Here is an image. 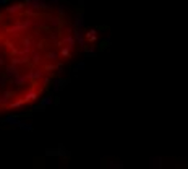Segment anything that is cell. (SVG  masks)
<instances>
[{"instance_id": "1", "label": "cell", "mask_w": 188, "mask_h": 169, "mask_svg": "<svg viewBox=\"0 0 188 169\" xmlns=\"http://www.w3.org/2000/svg\"><path fill=\"white\" fill-rule=\"evenodd\" d=\"M68 83H70V80H65V78H54V80H52L54 93H59L60 89H63V88H65V84H68Z\"/></svg>"}, {"instance_id": "2", "label": "cell", "mask_w": 188, "mask_h": 169, "mask_svg": "<svg viewBox=\"0 0 188 169\" xmlns=\"http://www.w3.org/2000/svg\"><path fill=\"white\" fill-rule=\"evenodd\" d=\"M62 44H65V46H66V47H70V49H73V46L76 44V39H75L73 33H71V31H68V34H66L65 38H63Z\"/></svg>"}, {"instance_id": "3", "label": "cell", "mask_w": 188, "mask_h": 169, "mask_svg": "<svg viewBox=\"0 0 188 169\" xmlns=\"http://www.w3.org/2000/svg\"><path fill=\"white\" fill-rule=\"evenodd\" d=\"M73 36H75V39H76V42L80 46H84V29L83 28H75Z\"/></svg>"}, {"instance_id": "4", "label": "cell", "mask_w": 188, "mask_h": 169, "mask_svg": "<svg viewBox=\"0 0 188 169\" xmlns=\"http://www.w3.org/2000/svg\"><path fill=\"white\" fill-rule=\"evenodd\" d=\"M4 122H7V124H10V125H15V127H20L21 124L25 122L23 119H20L18 116H7L4 119Z\"/></svg>"}, {"instance_id": "5", "label": "cell", "mask_w": 188, "mask_h": 169, "mask_svg": "<svg viewBox=\"0 0 188 169\" xmlns=\"http://www.w3.org/2000/svg\"><path fill=\"white\" fill-rule=\"evenodd\" d=\"M149 168L151 169H160L162 168V158H160V156H151L149 158Z\"/></svg>"}, {"instance_id": "6", "label": "cell", "mask_w": 188, "mask_h": 169, "mask_svg": "<svg viewBox=\"0 0 188 169\" xmlns=\"http://www.w3.org/2000/svg\"><path fill=\"white\" fill-rule=\"evenodd\" d=\"M83 25H84V13H83V11H78L76 16H75L73 26H75V28H83Z\"/></svg>"}, {"instance_id": "7", "label": "cell", "mask_w": 188, "mask_h": 169, "mask_svg": "<svg viewBox=\"0 0 188 169\" xmlns=\"http://www.w3.org/2000/svg\"><path fill=\"white\" fill-rule=\"evenodd\" d=\"M37 98H39V93L34 91V89H29V91L25 94V98H23V99H25V102H29V101H36Z\"/></svg>"}, {"instance_id": "8", "label": "cell", "mask_w": 188, "mask_h": 169, "mask_svg": "<svg viewBox=\"0 0 188 169\" xmlns=\"http://www.w3.org/2000/svg\"><path fill=\"white\" fill-rule=\"evenodd\" d=\"M25 8V4H16V5H11V7H7V13L13 15V13H18Z\"/></svg>"}, {"instance_id": "9", "label": "cell", "mask_w": 188, "mask_h": 169, "mask_svg": "<svg viewBox=\"0 0 188 169\" xmlns=\"http://www.w3.org/2000/svg\"><path fill=\"white\" fill-rule=\"evenodd\" d=\"M86 39L89 42H96V39H98V31H96V29H89V31L86 33Z\"/></svg>"}, {"instance_id": "10", "label": "cell", "mask_w": 188, "mask_h": 169, "mask_svg": "<svg viewBox=\"0 0 188 169\" xmlns=\"http://www.w3.org/2000/svg\"><path fill=\"white\" fill-rule=\"evenodd\" d=\"M41 104L44 106V107H49V106H52V104H54V98H52L50 94L44 96V98L41 99Z\"/></svg>"}, {"instance_id": "11", "label": "cell", "mask_w": 188, "mask_h": 169, "mask_svg": "<svg viewBox=\"0 0 188 169\" xmlns=\"http://www.w3.org/2000/svg\"><path fill=\"white\" fill-rule=\"evenodd\" d=\"M23 106H25V99L18 98L16 101L10 102V104H8V107H11V109H18V107H23Z\"/></svg>"}, {"instance_id": "12", "label": "cell", "mask_w": 188, "mask_h": 169, "mask_svg": "<svg viewBox=\"0 0 188 169\" xmlns=\"http://www.w3.org/2000/svg\"><path fill=\"white\" fill-rule=\"evenodd\" d=\"M59 57H60V54H59V52H52V50L45 54V59H47V60H52V62H55Z\"/></svg>"}, {"instance_id": "13", "label": "cell", "mask_w": 188, "mask_h": 169, "mask_svg": "<svg viewBox=\"0 0 188 169\" xmlns=\"http://www.w3.org/2000/svg\"><path fill=\"white\" fill-rule=\"evenodd\" d=\"M125 168V163L123 161H112L110 163V169H123Z\"/></svg>"}, {"instance_id": "14", "label": "cell", "mask_w": 188, "mask_h": 169, "mask_svg": "<svg viewBox=\"0 0 188 169\" xmlns=\"http://www.w3.org/2000/svg\"><path fill=\"white\" fill-rule=\"evenodd\" d=\"M18 129H21L23 132H31L33 130V125H31V124H28V122H23Z\"/></svg>"}, {"instance_id": "15", "label": "cell", "mask_w": 188, "mask_h": 169, "mask_svg": "<svg viewBox=\"0 0 188 169\" xmlns=\"http://www.w3.org/2000/svg\"><path fill=\"white\" fill-rule=\"evenodd\" d=\"M70 50H71V49H70V47H60V55H62V57H70V55H71V52H70Z\"/></svg>"}, {"instance_id": "16", "label": "cell", "mask_w": 188, "mask_h": 169, "mask_svg": "<svg viewBox=\"0 0 188 169\" xmlns=\"http://www.w3.org/2000/svg\"><path fill=\"white\" fill-rule=\"evenodd\" d=\"M31 111H33V112H44V111H45V107L41 104V102H39V104L33 106V107H31Z\"/></svg>"}, {"instance_id": "17", "label": "cell", "mask_w": 188, "mask_h": 169, "mask_svg": "<svg viewBox=\"0 0 188 169\" xmlns=\"http://www.w3.org/2000/svg\"><path fill=\"white\" fill-rule=\"evenodd\" d=\"M75 70H78V72H81V70H84L86 68V62H78V63H75Z\"/></svg>"}, {"instance_id": "18", "label": "cell", "mask_w": 188, "mask_h": 169, "mask_svg": "<svg viewBox=\"0 0 188 169\" xmlns=\"http://www.w3.org/2000/svg\"><path fill=\"white\" fill-rule=\"evenodd\" d=\"M50 25H52L54 28H57V26L60 25V18H50Z\"/></svg>"}, {"instance_id": "19", "label": "cell", "mask_w": 188, "mask_h": 169, "mask_svg": "<svg viewBox=\"0 0 188 169\" xmlns=\"http://www.w3.org/2000/svg\"><path fill=\"white\" fill-rule=\"evenodd\" d=\"M57 13H59L60 16H65V7H63V5H59V7H57Z\"/></svg>"}, {"instance_id": "20", "label": "cell", "mask_w": 188, "mask_h": 169, "mask_svg": "<svg viewBox=\"0 0 188 169\" xmlns=\"http://www.w3.org/2000/svg\"><path fill=\"white\" fill-rule=\"evenodd\" d=\"M86 57H96V50H94V49H88L86 50Z\"/></svg>"}, {"instance_id": "21", "label": "cell", "mask_w": 188, "mask_h": 169, "mask_svg": "<svg viewBox=\"0 0 188 169\" xmlns=\"http://www.w3.org/2000/svg\"><path fill=\"white\" fill-rule=\"evenodd\" d=\"M8 4V0H0V5H7Z\"/></svg>"}]
</instances>
